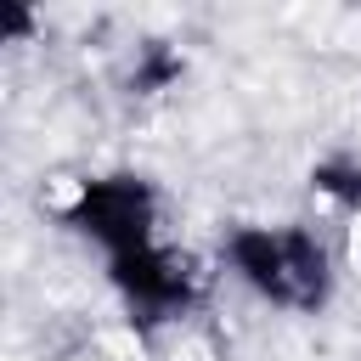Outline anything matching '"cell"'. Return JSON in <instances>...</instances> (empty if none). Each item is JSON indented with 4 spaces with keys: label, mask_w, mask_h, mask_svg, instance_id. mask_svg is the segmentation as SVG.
I'll return each mask as SVG.
<instances>
[{
    "label": "cell",
    "mask_w": 361,
    "mask_h": 361,
    "mask_svg": "<svg viewBox=\"0 0 361 361\" xmlns=\"http://www.w3.org/2000/svg\"><path fill=\"white\" fill-rule=\"evenodd\" d=\"M220 265L248 299L282 316H316L338 288V254L310 220H237L220 237Z\"/></svg>",
    "instance_id": "6da1fadb"
},
{
    "label": "cell",
    "mask_w": 361,
    "mask_h": 361,
    "mask_svg": "<svg viewBox=\"0 0 361 361\" xmlns=\"http://www.w3.org/2000/svg\"><path fill=\"white\" fill-rule=\"evenodd\" d=\"M51 214L73 237H85L102 259L164 243V197L147 175H130V169L62 180V192L51 197Z\"/></svg>",
    "instance_id": "7a4b0ae2"
},
{
    "label": "cell",
    "mask_w": 361,
    "mask_h": 361,
    "mask_svg": "<svg viewBox=\"0 0 361 361\" xmlns=\"http://www.w3.org/2000/svg\"><path fill=\"white\" fill-rule=\"evenodd\" d=\"M107 282L118 293V305L141 322V327H180L203 299H209V271L197 265L192 248L180 243H152L135 254L107 259Z\"/></svg>",
    "instance_id": "3957f363"
},
{
    "label": "cell",
    "mask_w": 361,
    "mask_h": 361,
    "mask_svg": "<svg viewBox=\"0 0 361 361\" xmlns=\"http://www.w3.org/2000/svg\"><path fill=\"white\" fill-rule=\"evenodd\" d=\"M310 192L333 214L361 220V158H322V164H310Z\"/></svg>",
    "instance_id": "277c9868"
}]
</instances>
